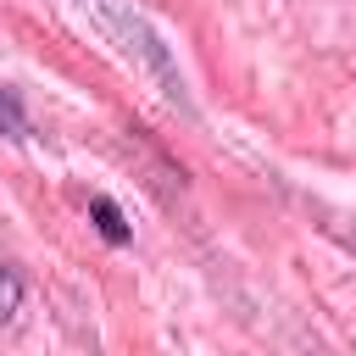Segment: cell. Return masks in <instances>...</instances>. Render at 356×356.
<instances>
[{
  "instance_id": "6da1fadb",
  "label": "cell",
  "mask_w": 356,
  "mask_h": 356,
  "mask_svg": "<svg viewBox=\"0 0 356 356\" xmlns=\"http://www.w3.org/2000/svg\"><path fill=\"white\" fill-rule=\"evenodd\" d=\"M89 217H95V228H100L111 245H122V239H128V222H122V211H117L106 195H95V200H89Z\"/></svg>"
},
{
  "instance_id": "7a4b0ae2",
  "label": "cell",
  "mask_w": 356,
  "mask_h": 356,
  "mask_svg": "<svg viewBox=\"0 0 356 356\" xmlns=\"http://www.w3.org/2000/svg\"><path fill=\"white\" fill-rule=\"evenodd\" d=\"M0 134L6 139H28V111H22L17 89H0Z\"/></svg>"
},
{
  "instance_id": "3957f363",
  "label": "cell",
  "mask_w": 356,
  "mask_h": 356,
  "mask_svg": "<svg viewBox=\"0 0 356 356\" xmlns=\"http://www.w3.org/2000/svg\"><path fill=\"white\" fill-rule=\"evenodd\" d=\"M17 306H22V278H17V273L0 261V328L17 317Z\"/></svg>"
}]
</instances>
